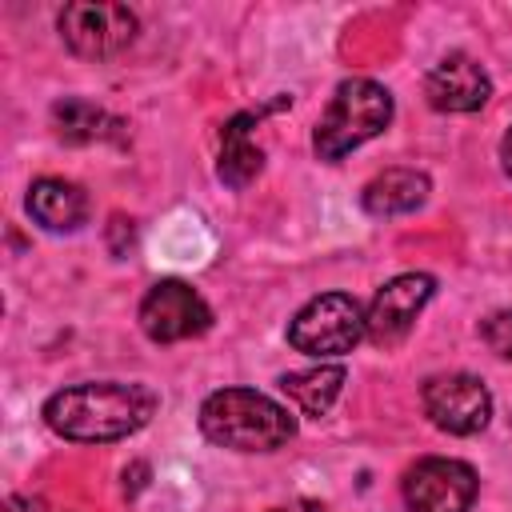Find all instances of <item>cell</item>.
Masks as SVG:
<instances>
[{"mask_svg":"<svg viewBox=\"0 0 512 512\" xmlns=\"http://www.w3.org/2000/svg\"><path fill=\"white\" fill-rule=\"evenodd\" d=\"M200 432L232 452H276L296 436V416L256 388H216L200 404Z\"/></svg>","mask_w":512,"mask_h":512,"instance_id":"7a4b0ae2","label":"cell"},{"mask_svg":"<svg viewBox=\"0 0 512 512\" xmlns=\"http://www.w3.org/2000/svg\"><path fill=\"white\" fill-rule=\"evenodd\" d=\"M500 164H504V172L512 176V128H508L504 140H500Z\"/></svg>","mask_w":512,"mask_h":512,"instance_id":"e0dca14e","label":"cell"},{"mask_svg":"<svg viewBox=\"0 0 512 512\" xmlns=\"http://www.w3.org/2000/svg\"><path fill=\"white\" fill-rule=\"evenodd\" d=\"M432 292H436V276H428V272L392 276L388 284L376 288V296L364 308V336L372 344H380V348L400 344L412 332V324L424 312V304L432 300Z\"/></svg>","mask_w":512,"mask_h":512,"instance_id":"9c48e42d","label":"cell"},{"mask_svg":"<svg viewBox=\"0 0 512 512\" xmlns=\"http://www.w3.org/2000/svg\"><path fill=\"white\" fill-rule=\"evenodd\" d=\"M52 124L60 132V140L68 144H96V140H112L120 132V120L108 116L100 104L84 100V96H64L52 104Z\"/></svg>","mask_w":512,"mask_h":512,"instance_id":"9a60e30c","label":"cell"},{"mask_svg":"<svg viewBox=\"0 0 512 512\" xmlns=\"http://www.w3.org/2000/svg\"><path fill=\"white\" fill-rule=\"evenodd\" d=\"M428 192L432 184L420 168H384L364 184L360 204L368 216H404V212H416L428 200Z\"/></svg>","mask_w":512,"mask_h":512,"instance_id":"4fadbf2b","label":"cell"},{"mask_svg":"<svg viewBox=\"0 0 512 512\" xmlns=\"http://www.w3.org/2000/svg\"><path fill=\"white\" fill-rule=\"evenodd\" d=\"M276 512H284V508H276Z\"/></svg>","mask_w":512,"mask_h":512,"instance_id":"ac0fdd59","label":"cell"},{"mask_svg":"<svg viewBox=\"0 0 512 512\" xmlns=\"http://www.w3.org/2000/svg\"><path fill=\"white\" fill-rule=\"evenodd\" d=\"M56 28H60V40L84 56V60H108L116 52H124L136 32H140V20L128 4H108V0H72L60 8L56 16Z\"/></svg>","mask_w":512,"mask_h":512,"instance_id":"5b68a950","label":"cell"},{"mask_svg":"<svg viewBox=\"0 0 512 512\" xmlns=\"http://www.w3.org/2000/svg\"><path fill=\"white\" fill-rule=\"evenodd\" d=\"M392 92L368 76H348L336 84L324 116L312 128V152L324 164L344 160L360 144L376 140L392 124Z\"/></svg>","mask_w":512,"mask_h":512,"instance_id":"3957f363","label":"cell"},{"mask_svg":"<svg viewBox=\"0 0 512 512\" xmlns=\"http://www.w3.org/2000/svg\"><path fill=\"white\" fill-rule=\"evenodd\" d=\"M400 492L408 512H468L480 492V476L456 456H424L404 472Z\"/></svg>","mask_w":512,"mask_h":512,"instance_id":"ba28073f","label":"cell"},{"mask_svg":"<svg viewBox=\"0 0 512 512\" xmlns=\"http://www.w3.org/2000/svg\"><path fill=\"white\" fill-rule=\"evenodd\" d=\"M480 340H484V344H488L496 356L512 360V308L492 312V316L480 324Z\"/></svg>","mask_w":512,"mask_h":512,"instance_id":"2e32d148","label":"cell"},{"mask_svg":"<svg viewBox=\"0 0 512 512\" xmlns=\"http://www.w3.org/2000/svg\"><path fill=\"white\" fill-rule=\"evenodd\" d=\"M424 416L448 436H476L492 420V392L472 372H440L420 388Z\"/></svg>","mask_w":512,"mask_h":512,"instance_id":"8992f818","label":"cell"},{"mask_svg":"<svg viewBox=\"0 0 512 512\" xmlns=\"http://www.w3.org/2000/svg\"><path fill=\"white\" fill-rule=\"evenodd\" d=\"M288 344L312 360H340L364 340V308L348 292H324L312 296L292 320H288Z\"/></svg>","mask_w":512,"mask_h":512,"instance_id":"277c9868","label":"cell"},{"mask_svg":"<svg viewBox=\"0 0 512 512\" xmlns=\"http://www.w3.org/2000/svg\"><path fill=\"white\" fill-rule=\"evenodd\" d=\"M160 408L156 388L136 380H84L44 400V424L72 444H108L140 432Z\"/></svg>","mask_w":512,"mask_h":512,"instance_id":"6da1fadb","label":"cell"},{"mask_svg":"<svg viewBox=\"0 0 512 512\" xmlns=\"http://www.w3.org/2000/svg\"><path fill=\"white\" fill-rule=\"evenodd\" d=\"M424 96L436 112H480L492 96V80L468 52H448L428 68Z\"/></svg>","mask_w":512,"mask_h":512,"instance_id":"8fae6325","label":"cell"},{"mask_svg":"<svg viewBox=\"0 0 512 512\" xmlns=\"http://www.w3.org/2000/svg\"><path fill=\"white\" fill-rule=\"evenodd\" d=\"M140 332L152 344H176V340H192L204 336L212 328V308L208 300L184 284V280H156L144 300H140Z\"/></svg>","mask_w":512,"mask_h":512,"instance_id":"52a82bcc","label":"cell"},{"mask_svg":"<svg viewBox=\"0 0 512 512\" xmlns=\"http://www.w3.org/2000/svg\"><path fill=\"white\" fill-rule=\"evenodd\" d=\"M28 216L44 228V232H76L88 224V192L64 176H40L32 180L28 188V200H24Z\"/></svg>","mask_w":512,"mask_h":512,"instance_id":"7c38bea8","label":"cell"},{"mask_svg":"<svg viewBox=\"0 0 512 512\" xmlns=\"http://www.w3.org/2000/svg\"><path fill=\"white\" fill-rule=\"evenodd\" d=\"M288 104H292V96H276V100L264 104V108H248V112H236V116L224 120V128H220V160H216V176H220L228 188L244 192V188L264 172V148L252 140V132L260 128V120H264L268 112L288 108Z\"/></svg>","mask_w":512,"mask_h":512,"instance_id":"30bf717a","label":"cell"},{"mask_svg":"<svg viewBox=\"0 0 512 512\" xmlns=\"http://www.w3.org/2000/svg\"><path fill=\"white\" fill-rule=\"evenodd\" d=\"M344 380H348V372H344L340 364H316V368H304V372H284V376H280V392H284L308 420H320V416H328L332 404L340 400Z\"/></svg>","mask_w":512,"mask_h":512,"instance_id":"5bb4252c","label":"cell"}]
</instances>
